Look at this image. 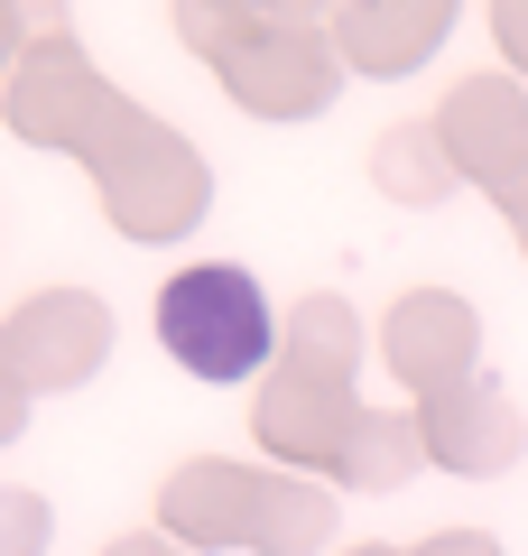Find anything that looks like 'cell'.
I'll list each match as a JSON object with an SVG mask.
<instances>
[{"instance_id": "cell-1", "label": "cell", "mask_w": 528, "mask_h": 556, "mask_svg": "<svg viewBox=\"0 0 528 556\" xmlns=\"http://www.w3.org/2000/svg\"><path fill=\"white\" fill-rule=\"evenodd\" d=\"M158 343L196 380H251L269 362V298L232 260H196L158 288Z\"/></svg>"}]
</instances>
